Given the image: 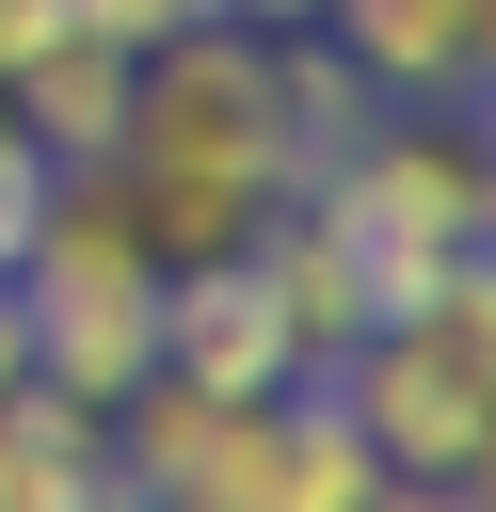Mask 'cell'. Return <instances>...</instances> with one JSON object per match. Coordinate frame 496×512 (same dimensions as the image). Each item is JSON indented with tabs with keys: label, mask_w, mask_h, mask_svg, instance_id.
<instances>
[{
	"label": "cell",
	"mask_w": 496,
	"mask_h": 512,
	"mask_svg": "<svg viewBox=\"0 0 496 512\" xmlns=\"http://www.w3.org/2000/svg\"><path fill=\"white\" fill-rule=\"evenodd\" d=\"M160 272H208L240 256L272 208H288V112H272V32L240 16H192L160 48H128V144H112Z\"/></svg>",
	"instance_id": "1"
},
{
	"label": "cell",
	"mask_w": 496,
	"mask_h": 512,
	"mask_svg": "<svg viewBox=\"0 0 496 512\" xmlns=\"http://www.w3.org/2000/svg\"><path fill=\"white\" fill-rule=\"evenodd\" d=\"M16 288V320H32V384H64L80 416H112L144 368H160V240H144V208H128V176L112 160H64L48 176V208H32V256L0 272Z\"/></svg>",
	"instance_id": "2"
},
{
	"label": "cell",
	"mask_w": 496,
	"mask_h": 512,
	"mask_svg": "<svg viewBox=\"0 0 496 512\" xmlns=\"http://www.w3.org/2000/svg\"><path fill=\"white\" fill-rule=\"evenodd\" d=\"M480 176H496V144H480V112L448 96H384L288 208H320L336 224V256L368 272V304H432L448 272H464V240H480Z\"/></svg>",
	"instance_id": "3"
},
{
	"label": "cell",
	"mask_w": 496,
	"mask_h": 512,
	"mask_svg": "<svg viewBox=\"0 0 496 512\" xmlns=\"http://www.w3.org/2000/svg\"><path fill=\"white\" fill-rule=\"evenodd\" d=\"M320 384H336V416L368 432L384 480H464V448L496 416V272H448L432 304H384Z\"/></svg>",
	"instance_id": "4"
},
{
	"label": "cell",
	"mask_w": 496,
	"mask_h": 512,
	"mask_svg": "<svg viewBox=\"0 0 496 512\" xmlns=\"http://www.w3.org/2000/svg\"><path fill=\"white\" fill-rule=\"evenodd\" d=\"M160 384H208V400H272V384H304V352H288V320H272V288H256V240L160 288Z\"/></svg>",
	"instance_id": "5"
},
{
	"label": "cell",
	"mask_w": 496,
	"mask_h": 512,
	"mask_svg": "<svg viewBox=\"0 0 496 512\" xmlns=\"http://www.w3.org/2000/svg\"><path fill=\"white\" fill-rule=\"evenodd\" d=\"M320 48L368 80V96H464L480 80V48H496V0H336L320 16Z\"/></svg>",
	"instance_id": "6"
},
{
	"label": "cell",
	"mask_w": 496,
	"mask_h": 512,
	"mask_svg": "<svg viewBox=\"0 0 496 512\" xmlns=\"http://www.w3.org/2000/svg\"><path fill=\"white\" fill-rule=\"evenodd\" d=\"M0 512H128L112 496V416H80L64 384L0 400Z\"/></svg>",
	"instance_id": "7"
},
{
	"label": "cell",
	"mask_w": 496,
	"mask_h": 512,
	"mask_svg": "<svg viewBox=\"0 0 496 512\" xmlns=\"http://www.w3.org/2000/svg\"><path fill=\"white\" fill-rule=\"evenodd\" d=\"M0 96H16V128L48 144V176H64V160H112V144H128V48H112V32H64V48H32V64L0 80Z\"/></svg>",
	"instance_id": "8"
},
{
	"label": "cell",
	"mask_w": 496,
	"mask_h": 512,
	"mask_svg": "<svg viewBox=\"0 0 496 512\" xmlns=\"http://www.w3.org/2000/svg\"><path fill=\"white\" fill-rule=\"evenodd\" d=\"M192 16H224V0H80V32H112V48H160V32H192Z\"/></svg>",
	"instance_id": "9"
},
{
	"label": "cell",
	"mask_w": 496,
	"mask_h": 512,
	"mask_svg": "<svg viewBox=\"0 0 496 512\" xmlns=\"http://www.w3.org/2000/svg\"><path fill=\"white\" fill-rule=\"evenodd\" d=\"M64 32H80V0H0V80H16L32 48H64Z\"/></svg>",
	"instance_id": "10"
},
{
	"label": "cell",
	"mask_w": 496,
	"mask_h": 512,
	"mask_svg": "<svg viewBox=\"0 0 496 512\" xmlns=\"http://www.w3.org/2000/svg\"><path fill=\"white\" fill-rule=\"evenodd\" d=\"M224 16H240V32H320L336 0H224Z\"/></svg>",
	"instance_id": "11"
},
{
	"label": "cell",
	"mask_w": 496,
	"mask_h": 512,
	"mask_svg": "<svg viewBox=\"0 0 496 512\" xmlns=\"http://www.w3.org/2000/svg\"><path fill=\"white\" fill-rule=\"evenodd\" d=\"M32 384V320H16V288H0V400Z\"/></svg>",
	"instance_id": "12"
},
{
	"label": "cell",
	"mask_w": 496,
	"mask_h": 512,
	"mask_svg": "<svg viewBox=\"0 0 496 512\" xmlns=\"http://www.w3.org/2000/svg\"><path fill=\"white\" fill-rule=\"evenodd\" d=\"M464 512H496V416H480V448H464Z\"/></svg>",
	"instance_id": "13"
}]
</instances>
